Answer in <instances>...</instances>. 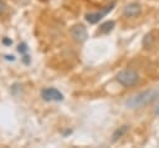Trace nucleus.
<instances>
[{"label": "nucleus", "mask_w": 159, "mask_h": 148, "mask_svg": "<svg viewBox=\"0 0 159 148\" xmlns=\"http://www.w3.org/2000/svg\"><path fill=\"white\" fill-rule=\"evenodd\" d=\"M70 34L72 36V39L76 41V42H84L88 37V34H87V30L83 25L81 24H77V25H73L70 30Z\"/></svg>", "instance_id": "nucleus-4"}, {"label": "nucleus", "mask_w": 159, "mask_h": 148, "mask_svg": "<svg viewBox=\"0 0 159 148\" xmlns=\"http://www.w3.org/2000/svg\"><path fill=\"white\" fill-rule=\"evenodd\" d=\"M6 12V4L4 0H0V16H2Z\"/></svg>", "instance_id": "nucleus-11"}, {"label": "nucleus", "mask_w": 159, "mask_h": 148, "mask_svg": "<svg viewBox=\"0 0 159 148\" xmlns=\"http://www.w3.org/2000/svg\"><path fill=\"white\" fill-rule=\"evenodd\" d=\"M113 6H114V2H112L109 6H107L104 10H102V11H99V12H88V14H86V20H87L89 24H96V22H98L104 15H107V14L113 9Z\"/></svg>", "instance_id": "nucleus-5"}, {"label": "nucleus", "mask_w": 159, "mask_h": 148, "mask_svg": "<svg viewBox=\"0 0 159 148\" xmlns=\"http://www.w3.org/2000/svg\"><path fill=\"white\" fill-rule=\"evenodd\" d=\"M41 97L43 101H47V102H60L63 99V95L57 88H53V87L43 88L41 91Z\"/></svg>", "instance_id": "nucleus-3"}, {"label": "nucleus", "mask_w": 159, "mask_h": 148, "mask_svg": "<svg viewBox=\"0 0 159 148\" xmlns=\"http://www.w3.org/2000/svg\"><path fill=\"white\" fill-rule=\"evenodd\" d=\"M154 42H155V36L153 32H148L144 39H143V47L144 49H150L154 46Z\"/></svg>", "instance_id": "nucleus-7"}, {"label": "nucleus", "mask_w": 159, "mask_h": 148, "mask_svg": "<svg viewBox=\"0 0 159 148\" xmlns=\"http://www.w3.org/2000/svg\"><path fill=\"white\" fill-rule=\"evenodd\" d=\"M114 25H116V22H114L113 20L106 21V22H103V24L99 26V31H101V32H103V34H107V32H109V31H112V30H113Z\"/></svg>", "instance_id": "nucleus-8"}, {"label": "nucleus", "mask_w": 159, "mask_h": 148, "mask_svg": "<svg viewBox=\"0 0 159 148\" xmlns=\"http://www.w3.org/2000/svg\"><path fill=\"white\" fill-rule=\"evenodd\" d=\"M117 81L124 87H133V86L138 85L139 75L137 71H134L132 68H125V70H122L118 72Z\"/></svg>", "instance_id": "nucleus-2"}, {"label": "nucleus", "mask_w": 159, "mask_h": 148, "mask_svg": "<svg viewBox=\"0 0 159 148\" xmlns=\"http://www.w3.org/2000/svg\"><path fill=\"white\" fill-rule=\"evenodd\" d=\"M155 113H157V114H158V116H159V106H158V107H157V109H155Z\"/></svg>", "instance_id": "nucleus-13"}, {"label": "nucleus", "mask_w": 159, "mask_h": 148, "mask_svg": "<svg viewBox=\"0 0 159 148\" xmlns=\"http://www.w3.org/2000/svg\"><path fill=\"white\" fill-rule=\"evenodd\" d=\"M17 51H19L20 53H25V52L27 51V45H26L25 42H22L21 45L17 46Z\"/></svg>", "instance_id": "nucleus-10"}, {"label": "nucleus", "mask_w": 159, "mask_h": 148, "mask_svg": "<svg viewBox=\"0 0 159 148\" xmlns=\"http://www.w3.org/2000/svg\"><path fill=\"white\" fill-rule=\"evenodd\" d=\"M2 42H4L5 45H11V42H12V41H11V40H9V39H4V40H2Z\"/></svg>", "instance_id": "nucleus-12"}, {"label": "nucleus", "mask_w": 159, "mask_h": 148, "mask_svg": "<svg viewBox=\"0 0 159 148\" xmlns=\"http://www.w3.org/2000/svg\"><path fill=\"white\" fill-rule=\"evenodd\" d=\"M158 97H159V91L158 90H155V88L145 90L143 92H139V93L129 97L125 101V106L129 107V108H133V109L140 108V107H144L147 104L153 103Z\"/></svg>", "instance_id": "nucleus-1"}, {"label": "nucleus", "mask_w": 159, "mask_h": 148, "mask_svg": "<svg viewBox=\"0 0 159 148\" xmlns=\"http://www.w3.org/2000/svg\"><path fill=\"white\" fill-rule=\"evenodd\" d=\"M128 132V126H122V127H119L118 129H116V132L113 133V138H112V141L113 142H116L117 139H119L120 137H123L125 133Z\"/></svg>", "instance_id": "nucleus-9"}, {"label": "nucleus", "mask_w": 159, "mask_h": 148, "mask_svg": "<svg viewBox=\"0 0 159 148\" xmlns=\"http://www.w3.org/2000/svg\"><path fill=\"white\" fill-rule=\"evenodd\" d=\"M140 12H142V6L138 2H130L123 10V15L125 17H137Z\"/></svg>", "instance_id": "nucleus-6"}]
</instances>
